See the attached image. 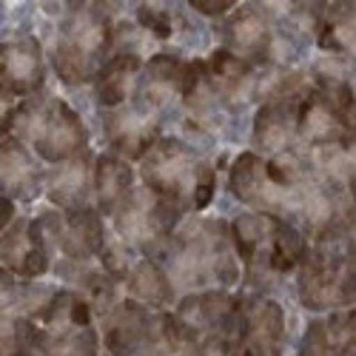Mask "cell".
I'll return each mask as SVG.
<instances>
[{"label": "cell", "instance_id": "277c9868", "mask_svg": "<svg viewBox=\"0 0 356 356\" xmlns=\"http://www.w3.org/2000/svg\"><path fill=\"white\" fill-rule=\"evenodd\" d=\"M180 214V205L168 202L165 197L154 194L152 188L131 191L123 205L114 211V225L129 243L152 245L171 228V222Z\"/></svg>", "mask_w": 356, "mask_h": 356}, {"label": "cell", "instance_id": "9c48e42d", "mask_svg": "<svg viewBox=\"0 0 356 356\" xmlns=\"http://www.w3.org/2000/svg\"><path fill=\"white\" fill-rule=\"evenodd\" d=\"M106 134L111 140V145L120 154L137 160L145 157L157 143V123L152 120V114L145 111H123L117 108L106 117Z\"/></svg>", "mask_w": 356, "mask_h": 356}, {"label": "cell", "instance_id": "ac0fdd59", "mask_svg": "<svg viewBox=\"0 0 356 356\" xmlns=\"http://www.w3.org/2000/svg\"><path fill=\"white\" fill-rule=\"evenodd\" d=\"M126 282H129V291H131L134 300H140L145 305H165V302H171V282H168L165 271L157 268L152 259L137 262L134 268L129 271Z\"/></svg>", "mask_w": 356, "mask_h": 356}, {"label": "cell", "instance_id": "9a60e30c", "mask_svg": "<svg viewBox=\"0 0 356 356\" xmlns=\"http://www.w3.org/2000/svg\"><path fill=\"white\" fill-rule=\"evenodd\" d=\"M225 40H228V51L240 54L243 60L245 57H265L271 49V29L257 9L243 6L228 17Z\"/></svg>", "mask_w": 356, "mask_h": 356}, {"label": "cell", "instance_id": "5b68a950", "mask_svg": "<svg viewBox=\"0 0 356 356\" xmlns=\"http://www.w3.org/2000/svg\"><path fill=\"white\" fill-rule=\"evenodd\" d=\"M0 257L9 274H17L20 280H35L46 274L49 268V236L40 220L29 222L17 220L3 231L0 240Z\"/></svg>", "mask_w": 356, "mask_h": 356}, {"label": "cell", "instance_id": "4fadbf2b", "mask_svg": "<svg viewBox=\"0 0 356 356\" xmlns=\"http://www.w3.org/2000/svg\"><path fill=\"white\" fill-rule=\"evenodd\" d=\"M88 183H95V165L86 154L69 160V163H60L46 183V194L54 205L60 209H83V200L88 194Z\"/></svg>", "mask_w": 356, "mask_h": 356}, {"label": "cell", "instance_id": "2e32d148", "mask_svg": "<svg viewBox=\"0 0 356 356\" xmlns=\"http://www.w3.org/2000/svg\"><path fill=\"white\" fill-rule=\"evenodd\" d=\"M92 188H95V197H97L100 209L114 214L123 205V200L134 191L131 188V168L120 157H111V154L100 157L95 163V183H92Z\"/></svg>", "mask_w": 356, "mask_h": 356}, {"label": "cell", "instance_id": "7402d4cb", "mask_svg": "<svg viewBox=\"0 0 356 356\" xmlns=\"http://www.w3.org/2000/svg\"><path fill=\"white\" fill-rule=\"evenodd\" d=\"M137 20H140L143 29H148V32L157 35V38H168V35H171L168 12L160 9V6H140V9H137Z\"/></svg>", "mask_w": 356, "mask_h": 356}, {"label": "cell", "instance_id": "ffe728a7", "mask_svg": "<svg viewBox=\"0 0 356 356\" xmlns=\"http://www.w3.org/2000/svg\"><path fill=\"white\" fill-rule=\"evenodd\" d=\"M248 72H251L248 60H243L240 54H234V51H228V49H217V51L211 54V60H209V74H211L217 83L228 86V88L240 86V83L248 77Z\"/></svg>", "mask_w": 356, "mask_h": 356}, {"label": "cell", "instance_id": "3957f363", "mask_svg": "<svg viewBox=\"0 0 356 356\" xmlns=\"http://www.w3.org/2000/svg\"><path fill=\"white\" fill-rule=\"evenodd\" d=\"M202 171H205V165L180 140H157L152 152L143 157L145 188H152L154 194L165 197L174 205H183L186 197L194 200Z\"/></svg>", "mask_w": 356, "mask_h": 356}, {"label": "cell", "instance_id": "5bb4252c", "mask_svg": "<svg viewBox=\"0 0 356 356\" xmlns=\"http://www.w3.org/2000/svg\"><path fill=\"white\" fill-rule=\"evenodd\" d=\"M0 177H3V188L9 197L32 200L40 191V171L35 160L26 154L23 143L12 134H6L3 148H0Z\"/></svg>", "mask_w": 356, "mask_h": 356}, {"label": "cell", "instance_id": "7a4b0ae2", "mask_svg": "<svg viewBox=\"0 0 356 356\" xmlns=\"http://www.w3.org/2000/svg\"><path fill=\"white\" fill-rule=\"evenodd\" d=\"M111 43V23L97 6H74L63 23L54 49V69L69 86H80L95 74L97 57Z\"/></svg>", "mask_w": 356, "mask_h": 356}, {"label": "cell", "instance_id": "ba28073f", "mask_svg": "<svg viewBox=\"0 0 356 356\" xmlns=\"http://www.w3.org/2000/svg\"><path fill=\"white\" fill-rule=\"evenodd\" d=\"M43 83V51L35 38H20L3 46V92L29 95Z\"/></svg>", "mask_w": 356, "mask_h": 356}, {"label": "cell", "instance_id": "8992f818", "mask_svg": "<svg viewBox=\"0 0 356 356\" xmlns=\"http://www.w3.org/2000/svg\"><path fill=\"white\" fill-rule=\"evenodd\" d=\"M285 316L274 300H254L243 311V348L236 356H277Z\"/></svg>", "mask_w": 356, "mask_h": 356}, {"label": "cell", "instance_id": "8fae6325", "mask_svg": "<svg viewBox=\"0 0 356 356\" xmlns=\"http://www.w3.org/2000/svg\"><path fill=\"white\" fill-rule=\"evenodd\" d=\"M57 245L63 248L69 262H86L88 257L103 254V225L97 211L92 209H74L60 225Z\"/></svg>", "mask_w": 356, "mask_h": 356}, {"label": "cell", "instance_id": "52a82bcc", "mask_svg": "<svg viewBox=\"0 0 356 356\" xmlns=\"http://www.w3.org/2000/svg\"><path fill=\"white\" fill-rule=\"evenodd\" d=\"M345 117L337 111V106L325 97L319 88L308 92L300 100V111H296V134L305 137L314 145H334L345 137Z\"/></svg>", "mask_w": 356, "mask_h": 356}, {"label": "cell", "instance_id": "d6986e66", "mask_svg": "<svg viewBox=\"0 0 356 356\" xmlns=\"http://www.w3.org/2000/svg\"><path fill=\"white\" fill-rule=\"evenodd\" d=\"M305 259V243H302V234L285 225V222H277V231H274V245H271V259H268V268L274 271H291L296 268Z\"/></svg>", "mask_w": 356, "mask_h": 356}, {"label": "cell", "instance_id": "e0dca14e", "mask_svg": "<svg viewBox=\"0 0 356 356\" xmlns=\"http://www.w3.org/2000/svg\"><path fill=\"white\" fill-rule=\"evenodd\" d=\"M137 72H140V57L137 54H129V51L117 54L114 60H108L97 72V100L108 108H117L134 88Z\"/></svg>", "mask_w": 356, "mask_h": 356}, {"label": "cell", "instance_id": "603a6c76", "mask_svg": "<svg viewBox=\"0 0 356 356\" xmlns=\"http://www.w3.org/2000/svg\"><path fill=\"white\" fill-rule=\"evenodd\" d=\"M194 9L202 12V15H222V12L231 9V3L228 0H222V3H200V0H194Z\"/></svg>", "mask_w": 356, "mask_h": 356}, {"label": "cell", "instance_id": "7c38bea8", "mask_svg": "<svg viewBox=\"0 0 356 356\" xmlns=\"http://www.w3.org/2000/svg\"><path fill=\"white\" fill-rule=\"evenodd\" d=\"M231 191L248 205L259 209H271V205H285L282 194L271 186L265 163L257 154H240L231 165Z\"/></svg>", "mask_w": 356, "mask_h": 356}, {"label": "cell", "instance_id": "30bf717a", "mask_svg": "<svg viewBox=\"0 0 356 356\" xmlns=\"http://www.w3.org/2000/svg\"><path fill=\"white\" fill-rule=\"evenodd\" d=\"M302 100V97H300ZM300 100L280 97L262 106L257 120H254V143L265 152L285 154L288 145L296 137V111H300Z\"/></svg>", "mask_w": 356, "mask_h": 356}, {"label": "cell", "instance_id": "44dd1931", "mask_svg": "<svg viewBox=\"0 0 356 356\" xmlns=\"http://www.w3.org/2000/svg\"><path fill=\"white\" fill-rule=\"evenodd\" d=\"M300 356H339V348L328 334V325L325 322H314L311 325L308 334H305Z\"/></svg>", "mask_w": 356, "mask_h": 356}, {"label": "cell", "instance_id": "6da1fadb", "mask_svg": "<svg viewBox=\"0 0 356 356\" xmlns=\"http://www.w3.org/2000/svg\"><path fill=\"white\" fill-rule=\"evenodd\" d=\"M12 129L20 143H32L46 163H69L86 148V126L57 97H32L20 103V108L6 117V131Z\"/></svg>", "mask_w": 356, "mask_h": 356}]
</instances>
